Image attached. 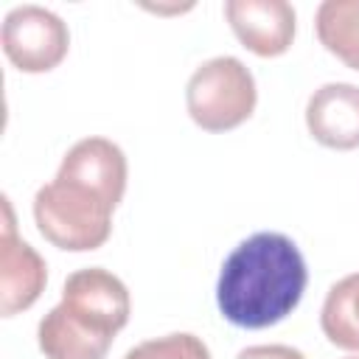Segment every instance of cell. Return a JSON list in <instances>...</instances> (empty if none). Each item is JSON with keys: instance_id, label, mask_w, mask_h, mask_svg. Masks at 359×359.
Here are the masks:
<instances>
[{"instance_id": "cell-1", "label": "cell", "mask_w": 359, "mask_h": 359, "mask_svg": "<svg viewBox=\"0 0 359 359\" xmlns=\"http://www.w3.org/2000/svg\"><path fill=\"white\" fill-rule=\"evenodd\" d=\"M306 283L309 269L297 244L283 233H255L224 258L216 303L238 328H269L297 309Z\"/></svg>"}, {"instance_id": "cell-2", "label": "cell", "mask_w": 359, "mask_h": 359, "mask_svg": "<svg viewBox=\"0 0 359 359\" xmlns=\"http://www.w3.org/2000/svg\"><path fill=\"white\" fill-rule=\"evenodd\" d=\"M115 205L87 182L56 174L34 196V219L39 233L59 250H98L112 233Z\"/></svg>"}, {"instance_id": "cell-3", "label": "cell", "mask_w": 359, "mask_h": 359, "mask_svg": "<svg viewBox=\"0 0 359 359\" xmlns=\"http://www.w3.org/2000/svg\"><path fill=\"white\" fill-rule=\"evenodd\" d=\"M258 101L255 79L236 56L202 62L185 87L188 115L205 132H227L241 126Z\"/></svg>"}, {"instance_id": "cell-4", "label": "cell", "mask_w": 359, "mask_h": 359, "mask_svg": "<svg viewBox=\"0 0 359 359\" xmlns=\"http://www.w3.org/2000/svg\"><path fill=\"white\" fill-rule=\"evenodd\" d=\"M3 53L22 73L53 70L70 48V34L62 17L42 6H17L3 20Z\"/></svg>"}, {"instance_id": "cell-5", "label": "cell", "mask_w": 359, "mask_h": 359, "mask_svg": "<svg viewBox=\"0 0 359 359\" xmlns=\"http://www.w3.org/2000/svg\"><path fill=\"white\" fill-rule=\"evenodd\" d=\"M87 328L112 337L129 323V292L118 275L101 266L76 269L62 286V303Z\"/></svg>"}, {"instance_id": "cell-6", "label": "cell", "mask_w": 359, "mask_h": 359, "mask_svg": "<svg viewBox=\"0 0 359 359\" xmlns=\"http://www.w3.org/2000/svg\"><path fill=\"white\" fill-rule=\"evenodd\" d=\"M3 210L6 224L0 236V314L14 317L39 300L48 280V266L39 252L14 233L8 199H3Z\"/></svg>"}, {"instance_id": "cell-7", "label": "cell", "mask_w": 359, "mask_h": 359, "mask_svg": "<svg viewBox=\"0 0 359 359\" xmlns=\"http://www.w3.org/2000/svg\"><path fill=\"white\" fill-rule=\"evenodd\" d=\"M227 22L255 56H280L294 39V8L286 0H227Z\"/></svg>"}, {"instance_id": "cell-8", "label": "cell", "mask_w": 359, "mask_h": 359, "mask_svg": "<svg viewBox=\"0 0 359 359\" xmlns=\"http://www.w3.org/2000/svg\"><path fill=\"white\" fill-rule=\"evenodd\" d=\"M306 126L311 137L328 149L359 146V87L348 81H331L311 93L306 104Z\"/></svg>"}, {"instance_id": "cell-9", "label": "cell", "mask_w": 359, "mask_h": 359, "mask_svg": "<svg viewBox=\"0 0 359 359\" xmlns=\"http://www.w3.org/2000/svg\"><path fill=\"white\" fill-rule=\"evenodd\" d=\"M62 177L87 182L98 194H104L115 208L123 199L126 191V157L121 146H115L107 137H84L79 140L62 160L59 171Z\"/></svg>"}, {"instance_id": "cell-10", "label": "cell", "mask_w": 359, "mask_h": 359, "mask_svg": "<svg viewBox=\"0 0 359 359\" xmlns=\"http://www.w3.org/2000/svg\"><path fill=\"white\" fill-rule=\"evenodd\" d=\"M36 339L45 359H104L112 345V337L87 328L62 306H53L39 320Z\"/></svg>"}, {"instance_id": "cell-11", "label": "cell", "mask_w": 359, "mask_h": 359, "mask_svg": "<svg viewBox=\"0 0 359 359\" xmlns=\"http://www.w3.org/2000/svg\"><path fill=\"white\" fill-rule=\"evenodd\" d=\"M317 39L348 67L359 70V0H325L314 17Z\"/></svg>"}, {"instance_id": "cell-12", "label": "cell", "mask_w": 359, "mask_h": 359, "mask_svg": "<svg viewBox=\"0 0 359 359\" xmlns=\"http://www.w3.org/2000/svg\"><path fill=\"white\" fill-rule=\"evenodd\" d=\"M323 334L342 351H359V272L337 280L323 303Z\"/></svg>"}, {"instance_id": "cell-13", "label": "cell", "mask_w": 359, "mask_h": 359, "mask_svg": "<svg viewBox=\"0 0 359 359\" xmlns=\"http://www.w3.org/2000/svg\"><path fill=\"white\" fill-rule=\"evenodd\" d=\"M123 359H210V351L194 334H168L135 345Z\"/></svg>"}, {"instance_id": "cell-14", "label": "cell", "mask_w": 359, "mask_h": 359, "mask_svg": "<svg viewBox=\"0 0 359 359\" xmlns=\"http://www.w3.org/2000/svg\"><path fill=\"white\" fill-rule=\"evenodd\" d=\"M236 359H306V356L289 345H252L244 348Z\"/></svg>"}, {"instance_id": "cell-15", "label": "cell", "mask_w": 359, "mask_h": 359, "mask_svg": "<svg viewBox=\"0 0 359 359\" xmlns=\"http://www.w3.org/2000/svg\"><path fill=\"white\" fill-rule=\"evenodd\" d=\"M345 359H359V356H345Z\"/></svg>"}]
</instances>
